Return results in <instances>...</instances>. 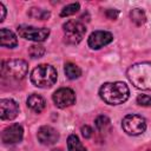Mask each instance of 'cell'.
Returning a JSON list of instances; mask_svg holds the SVG:
<instances>
[{
  "instance_id": "ffe728a7",
  "label": "cell",
  "mask_w": 151,
  "mask_h": 151,
  "mask_svg": "<svg viewBox=\"0 0 151 151\" xmlns=\"http://www.w3.org/2000/svg\"><path fill=\"white\" fill-rule=\"evenodd\" d=\"M79 8H80V5H79L78 2H76V4H70V5L65 6V7L61 9L60 17H70V15H72V14H76V13L79 11Z\"/></svg>"
},
{
  "instance_id": "7c38bea8",
  "label": "cell",
  "mask_w": 151,
  "mask_h": 151,
  "mask_svg": "<svg viewBox=\"0 0 151 151\" xmlns=\"http://www.w3.org/2000/svg\"><path fill=\"white\" fill-rule=\"evenodd\" d=\"M37 137H38V140L41 144H44V145H53V144H55L58 142L59 133L52 126L45 125V126H41L38 130Z\"/></svg>"
},
{
  "instance_id": "6da1fadb",
  "label": "cell",
  "mask_w": 151,
  "mask_h": 151,
  "mask_svg": "<svg viewBox=\"0 0 151 151\" xmlns=\"http://www.w3.org/2000/svg\"><path fill=\"white\" fill-rule=\"evenodd\" d=\"M99 96L109 105H119L129 99L130 90L123 81L105 83L99 88Z\"/></svg>"
},
{
  "instance_id": "ac0fdd59",
  "label": "cell",
  "mask_w": 151,
  "mask_h": 151,
  "mask_svg": "<svg viewBox=\"0 0 151 151\" xmlns=\"http://www.w3.org/2000/svg\"><path fill=\"white\" fill-rule=\"evenodd\" d=\"M94 124H96V127L98 129V131L101 132V133H104V132H106V131H109L111 129V122L106 116L97 117Z\"/></svg>"
},
{
  "instance_id": "4fadbf2b",
  "label": "cell",
  "mask_w": 151,
  "mask_h": 151,
  "mask_svg": "<svg viewBox=\"0 0 151 151\" xmlns=\"http://www.w3.org/2000/svg\"><path fill=\"white\" fill-rule=\"evenodd\" d=\"M0 41H1V46L7 48H14L18 45V39L15 34L7 28L0 29Z\"/></svg>"
},
{
  "instance_id": "5bb4252c",
  "label": "cell",
  "mask_w": 151,
  "mask_h": 151,
  "mask_svg": "<svg viewBox=\"0 0 151 151\" xmlns=\"http://www.w3.org/2000/svg\"><path fill=\"white\" fill-rule=\"evenodd\" d=\"M27 106H28L32 111H34V112H37V113H40V112L45 109L46 103H45V99H44L40 94L32 93V94L27 98Z\"/></svg>"
},
{
  "instance_id": "9c48e42d",
  "label": "cell",
  "mask_w": 151,
  "mask_h": 151,
  "mask_svg": "<svg viewBox=\"0 0 151 151\" xmlns=\"http://www.w3.org/2000/svg\"><path fill=\"white\" fill-rule=\"evenodd\" d=\"M113 40L112 33L107 31H94L90 34L87 44L92 50H99L106 45H109Z\"/></svg>"
},
{
  "instance_id": "277c9868",
  "label": "cell",
  "mask_w": 151,
  "mask_h": 151,
  "mask_svg": "<svg viewBox=\"0 0 151 151\" xmlns=\"http://www.w3.org/2000/svg\"><path fill=\"white\" fill-rule=\"evenodd\" d=\"M28 71V65L22 59H12L2 61L1 64V77L4 80L19 81L25 78Z\"/></svg>"
},
{
  "instance_id": "e0dca14e",
  "label": "cell",
  "mask_w": 151,
  "mask_h": 151,
  "mask_svg": "<svg viewBox=\"0 0 151 151\" xmlns=\"http://www.w3.org/2000/svg\"><path fill=\"white\" fill-rule=\"evenodd\" d=\"M130 18H131L132 22H134L137 26H140V25H143L146 21L145 12L142 8H134V9H132L131 13H130Z\"/></svg>"
},
{
  "instance_id": "30bf717a",
  "label": "cell",
  "mask_w": 151,
  "mask_h": 151,
  "mask_svg": "<svg viewBox=\"0 0 151 151\" xmlns=\"http://www.w3.org/2000/svg\"><path fill=\"white\" fill-rule=\"evenodd\" d=\"M24 137V129L20 124H12L9 126H7L4 131H2V143L4 144H17L19 142L22 140Z\"/></svg>"
},
{
  "instance_id": "44dd1931",
  "label": "cell",
  "mask_w": 151,
  "mask_h": 151,
  "mask_svg": "<svg viewBox=\"0 0 151 151\" xmlns=\"http://www.w3.org/2000/svg\"><path fill=\"white\" fill-rule=\"evenodd\" d=\"M45 53V48L41 45H32L28 48V54L32 58H40Z\"/></svg>"
},
{
  "instance_id": "52a82bcc",
  "label": "cell",
  "mask_w": 151,
  "mask_h": 151,
  "mask_svg": "<svg viewBox=\"0 0 151 151\" xmlns=\"http://www.w3.org/2000/svg\"><path fill=\"white\" fill-rule=\"evenodd\" d=\"M123 130L130 136H138L146 130V120L139 114H127L122 122Z\"/></svg>"
},
{
  "instance_id": "603a6c76",
  "label": "cell",
  "mask_w": 151,
  "mask_h": 151,
  "mask_svg": "<svg viewBox=\"0 0 151 151\" xmlns=\"http://www.w3.org/2000/svg\"><path fill=\"white\" fill-rule=\"evenodd\" d=\"M81 133H83V136H84L85 138H90V137H92L93 130H92L88 125H85V126L81 127Z\"/></svg>"
},
{
  "instance_id": "7a4b0ae2",
  "label": "cell",
  "mask_w": 151,
  "mask_h": 151,
  "mask_svg": "<svg viewBox=\"0 0 151 151\" xmlns=\"http://www.w3.org/2000/svg\"><path fill=\"white\" fill-rule=\"evenodd\" d=\"M130 83L144 91H151V63H138L129 67L126 72Z\"/></svg>"
},
{
  "instance_id": "9a60e30c",
  "label": "cell",
  "mask_w": 151,
  "mask_h": 151,
  "mask_svg": "<svg viewBox=\"0 0 151 151\" xmlns=\"http://www.w3.org/2000/svg\"><path fill=\"white\" fill-rule=\"evenodd\" d=\"M64 71H65L66 77H67L68 79H72V80H73V79H77V78H79V77L81 76V70H80V67L77 66V65L73 64V63H66Z\"/></svg>"
},
{
  "instance_id": "3957f363",
  "label": "cell",
  "mask_w": 151,
  "mask_h": 151,
  "mask_svg": "<svg viewBox=\"0 0 151 151\" xmlns=\"http://www.w3.org/2000/svg\"><path fill=\"white\" fill-rule=\"evenodd\" d=\"M58 78L57 71L48 64L38 65L31 73V81L34 86L40 88H47L55 84Z\"/></svg>"
},
{
  "instance_id": "8fae6325",
  "label": "cell",
  "mask_w": 151,
  "mask_h": 151,
  "mask_svg": "<svg viewBox=\"0 0 151 151\" xmlns=\"http://www.w3.org/2000/svg\"><path fill=\"white\" fill-rule=\"evenodd\" d=\"M19 113V105L13 99L0 100V117L4 120L14 119Z\"/></svg>"
},
{
  "instance_id": "2e32d148",
  "label": "cell",
  "mask_w": 151,
  "mask_h": 151,
  "mask_svg": "<svg viewBox=\"0 0 151 151\" xmlns=\"http://www.w3.org/2000/svg\"><path fill=\"white\" fill-rule=\"evenodd\" d=\"M67 149L68 151H87L81 142L79 140L78 136L76 134H70L67 138Z\"/></svg>"
},
{
  "instance_id": "cb8c5ba5",
  "label": "cell",
  "mask_w": 151,
  "mask_h": 151,
  "mask_svg": "<svg viewBox=\"0 0 151 151\" xmlns=\"http://www.w3.org/2000/svg\"><path fill=\"white\" fill-rule=\"evenodd\" d=\"M118 14H119V12L117 9H107L106 11V17L110 18L111 20H116L117 17H118Z\"/></svg>"
},
{
  "instance_id": "7402d4cb",
  "label": "cell",
  "mask_w": 151,
  "mask_h": 151,
  "mask_svg": "<svg viewBox=\"0 0 151 151\" xmlns=\"http://www.w3.org/2000/svg\"><path fill=\"white\" fill-rule=\"evenodd\" d=\"M137 104L145 107H151V96L147 94H139L137 97Z\"/></svg>"
},
{
  "instance_id": "d6986e66",
  "label": "cell",
  "mask_w": 151,
  "mask_h": 151,
  "mask_svg": "<svg viewBox=\"0 0 151 151\" xmlns=\"http://www.w3.org/2000/svg\"><path fill=\"white\" fill-rule=\"evenodd\" d=\"M28 15L33 19H39V20H45L47 18H50V12L46 9H41V8H37V7H32L28 11Z\"/></svg>"
},
{
  "instance_id": "5b68a950",
  "label": "cell",
  "mask_w": 151,
  "mask_h": 151,
  "mask_svg": "<svg viewBox=\"0 0 151 151\" xmlns=\"http://www.w3.org/2000/svg\"><path fill=\"white\" fill-rule=\"evenodd\" d=\"M63 31L65 41L71 45H77L83 40L86 33V27L81 21L68 20L63 25Z\"/></svg>"
},
{
  "instance_id": "ba28073f",
  "label": "cell",
  "mask_w": 151,
  "mask_h": 151,
  "mask_svg": "<svg viewBox=\"0 0 151 151\" xmlns=\"http://www.w3.org/2000/svg\"><path fill=\"white\" fill-rule=\"evenodd\" d=\"M52 99L57 107L65 109L76 103V93L68 87H61L53 93Z\"/></svg>"
},
{
  "instance_id": "d4e9b609",
  "label": "cell",
  "mask_w": 151,
  "mask_h": 151,
  "mask_svg": "<svg viewBox=\"0 0 151 151\" xmlns=\"http://www.w3.org/2000/svg\"><path fill=\"white\" fill-rule=\"evenodd\" d=\"M0 13H1V15H0V22H2L5 20V17H6V8H5V6H4L2 2H0Z\"/></svg>"
},
{
  "instance_id": "8992f818",
  "label": "cell",
  "mask_w": 151,
  "mask_h": 151,
  "mask_svg": "<svg viewBox=\"0 0 151 151\" xmlns=\"http://www.w3.org/2000/svg\"><path fill=\"white\" fill-rule=\"evenodd\" d=\"M17 32H18L19 37H21L26 40L35 41V42L45 41L50 35V29L48 28H46V27H34V26H29V25L18 26Z\"/></svg>"
}]
</instances>
